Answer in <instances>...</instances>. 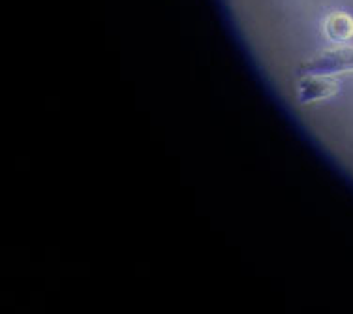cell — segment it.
I'll use <instances>...</instances> for the list:
<instances>
[{"label": "cell", "mask_w": 353, "mask_h": 314, "mask_svg": "<svg viewBox=\"0 0 353 314\" xmlns=\"http://www.w3.org/2000/svg\"><path fill=\"white\" fill-rule=\"evenodd\" d=\"M353 72V48L340 46V48L327 49L314 59L301 62L299 75H339Z\"/></svg>", "instance_id": "obj_1"}, {"label": "cell", "mask_w": 353, "mask_h": 314, "mask_svg": "<svg viewBox=\"0 0 353 314\" xmlns=\"http://www.w3.org/2000/svg\"><path fill=\"white\" fill-rule=\"evenodd\" d=\"M340 92V83L333 75H301L295 85V100L299 106H310L314 102L329 100Z\"/></svg>", "instance_id": "obj_2"}, {"label": "cell", "mask_w": 353, "mask_h": 314, "mask_svg": "<svg viewBox=\"0 0 353 314\" xmlns=\"http://www.w3.org/2000/svg\"><path fill=\"white\" fill-rule=\"evenodd\" d=\"M323 35L334 43H346L353 38V17L347 12H331L323 21Z\"/></svg>", "instance_id": "obj_3"}]
</instances>
